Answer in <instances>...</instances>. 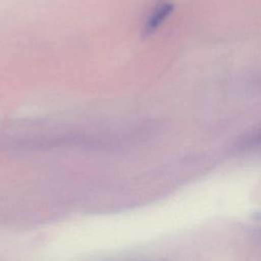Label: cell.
<instances>
[{"instance_id": "cell-1", "label": "cell", "mask_w": 261, "mask_h": 261, "mask_svg": "<svg viewBox=\"0 0 261 261\" xmlns=\"http://www.w3.org/2000/svg\"><path fill=\"white\" fill-rule=\"evenodd\" d=\"M173 9L172 4L168 2H161L160 4L157 5V7L154 9L153 13L150 15L149 19L147 20L146 23V33L150 34L153 33L164 20L168 15L171 13Z\"/></svg>"}]
</instances>
